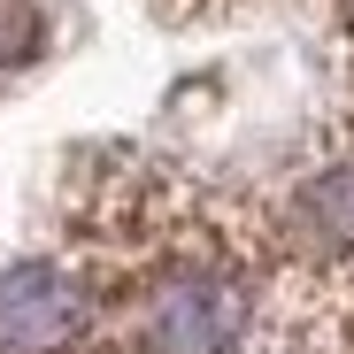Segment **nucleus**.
Returning a JSON list of instances; mask_svg holds the SVG:
<instances>
[{
  "label": "nucleus",
  "instance_id": "obj_1",
  "mask_svg": "<svg viewBox=\"0 0 354 354\" xmlns=\"http://www.w3.org/2000/svg\"><path fill=\"white\" fill-rule=\"evenodd\" d=\"M247 331V292L223 270H177L147 292L139 316V354H231Z\"/></svg>",
  "mask_w": 354,
  "mask_h": 354
},
{
  "label": "nucleus",
  "instance_id": "obj_2",
  "mask_svg": "<svg viewBox=\"0 0 354 354\" xmlns=\"http://www.w3.org/2000/svg\"><path fill=\"white\" fill-rule=\"evenodd\" d=\"M85 331V285L62 262L0 270V354H62Z\"/></svg>",
  "mask_w": 354,
  "mask_h": 354
},
{
  "label": "nucleus",
  "instance_id": "obj_3",
  "mask_svg": "<svg viewBox=\"0 0 354 354\" xmlns=\"http://www.w3.org/2000/svg\"><path fill=\"white\" fill-rule=\"evenodd\" d=\"M308 223L331 247H354V169H331L324 185H308Z\"/></svg>",
  "mask_w": 354,
  "mask_h": 354
},
{
  "label": "nucleus",
  "instance_id": "obj_4",
  "mask_svg": "<svg viewBox=\"0 0 354 354\" xmlns=\"http://www.w3.org/2000/svg\"><path fill=\"white\" fill-rule=\"evenodd\" d=\"M31 39H39L31 8H24V0H0V70H16L24 54H31Z\"/></svg>",
  "mask_w": 354,
  "mask_h": 354
}]
</instances>
